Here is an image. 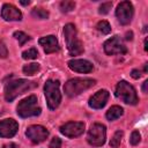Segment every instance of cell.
Wrapping results in <instances>:
<instances>
[{
    "label": "cell",
    "mask_w": 148,
    "mask_h": 148,
    "mask_svg": "<svg viewBox=\"0 0 148 148\" xmlns=\"http://www.w3.org/2000/svg\"><path fill=\"white\" fill-rule=\"evenodd\" d=\"M39 71V65L36 64V62H32V64H28L23 67V73L25 75H35L37 72Z\"/></svg>",
    "instance_id": "cell-18"
},
{
    "label": "cell",
    "mask_w": 148,
    "mask_h": 148,
    "mask_svg": "<svg viewBox=\"0 0 148 148\" xmlns=\"http://www.w3.org/2000/svg\"><path fill=\"white\" fill-rule=\"evenodd\" d=\"M131 76H132L133 79H139V77L141 76V72L138 71V69H133V71L131 72Z\"/></svg>",
    "instance_id": "cell-29"
},
{
    "label": "cell",
    "mask_w": 148,
    "mask_h": 148,
    "mask_svg": "<svg viewBox=\"0 0 148 148\" xmlns=\"http://www.w3.org/2000/svg\"><path fill=\"white\" fill-rule=\"evenodd\" d=\"M96 81L92 79H88V77H75V79H71L68 80L65 86H64V91L67 96L69 97H74L80 95L81 92H83L84 90L91 88L92 86H95Z\"/></svg>",
    "instance_id": "cell-2"
},
{
    "label": "cell",
    "mask_w": 148,
    "mask_h": 148,
    "mask_svg": "<svg viewBox=\"0 0 148 148\" xmlns=\"http://www.w3.org/2000/svg\"><path fill=\"white\" fill-rule=\"evenodd\" d=\"M3 148H16V145L15 143H7L3 146Z\"/></svg>",
    "instance_id": "cell-32"
},
{
    "label": "cell",
    "mask_w": 148,
    "mask_h": 148,
    "mask_svg": "<svg viewBox=\"0 0 148 148\" xmlns=\"http://www.w3.org/2000/svg\"><path fill=\"white\" fill-rule=\"evenodd\" d=\"M133 13H134L133 6L130 1H121L116 9V16L120 22V24L123 25H126L132 21Z\"/></svg>",
    "instance_id": "cell-8"
},
{
    "label": "cell",
    "mask_w": 148,
    "mask_h": 148,
    "mask_svg": "<svg viewBox=\"0 0 148 148\" xmlns=\"http://www.w3.org/2000/svg\"><path fill=\"white\" fill-rule=\"evenodd\" d=\"M111 7H112V2H104V3H102L101 6H99V9H98V13L99 14H108L109 13V10L111 9Z\"/></svg>",
    "instance_id": "cell-26"
},
{
    "label": "cell",
    "mask_w": 148,
    "mask_h": 148,
    "mask_svg": "<svg viewBox=\"0 0 148 148\" xmlns=\"http://www.w3.org/2000/svg\"><path fill=\"white\" fill-rule=\"evenodd\" d=\"M58 80H47L44 86V94L46 97V103L49 109L56 110L61 102V94L59 91Z\"/></svg>",
    "instance_id": "cell-4"
},
{
    "label": "cell",
    "mask_w": 148,
    "mask_h": 148,
    "mask_svg": "<svg viewBox=\"0 0 148 148\" xmlns=\"http://www.w3.org/2000/svg\"><path fill=\"white\" fill-rule=\"evenodd\" d=\"M123 135H124L123 131H117V132L113 134V136H112V139H111V141H110V146L113 147V148H117V147L120 145V142H121Z\"/></svg>",
    "instance_id": "cell-21"
},
{
    "label": "cell",
    "mask_w": 148,
    "mask_h": 148,
    "mask_svg": "<svg viewBox=\"0 0 148 148\" xmlns=\"http://www.w3.org/2000/svg\"><path fill=\"white\" fill-rule=\"evenodd\" d=\"M20 3L21 5H23V6H27V5H29L30 3V1L28 0V1H20Z\"/></svg>",
    "instance_id": "cell-33"
},
{
    "label": "cell",
    "mask_w": 148,
    "mask_h": 148,
    "mask_svg": "<svg viewBox=\"0 0 148 148\" xmlns=\"http://www.w3.org/2000/svg\"><path fill=\"white\" fill-rule=\"evenodd\" d=\"M147 87H148V80H146V81L143 82V86H142V90H143V92H147Z\"/></svg>",
    "instance_id": "cell-31"
},
{
    "label": "cell",
    "mask_w": 148,
    "mask_h": 148,
    "mask_svg": "<svg viewBox=\"0 0 148 148\" xmlns=\"http://www.w3.org/2000/svg\"><path fill=\"white\" fill-rule=\"evenodd\" d=\"M104 51L106 54L113 56V54H125L127 52V49L119 36H113L104 43Z\"/></svg>",
    "instance_id": "cell-9"
},
{
    "label": "cell",
    "mask_w": 148,
    "mask_h": 148,
    "mask_svg": "<svg viewBox=\"0 0 148 148\" xmlns=\"http://www.w3.org/2000/svg\"><path fill=\"white\" fill-rule=\"evenodd\" d=\"M96 28H97V30H98L99 32H102V34H104V35H108V34L111 32V25H110L109 22H106V21H99V22L97 23Z\"/></svg>",
    "instance_id": "cell-20"
},
{
    "label": "cell",
    "mask_w": 148,
    "mask_h": 148,
    "mask_svg": "<svg viewBox=\"0 0 148 148\" xmlns=\"http://www.w3.org/2000/svg\"><path fill=\"white\" fill-rule=\"evenodd\" d=\"M61 147V140L59 138H53L50 142V148H60Z\"/></svg>",
    "instance_id": "cell-28"
},
{
    "label": "cell",
    "mask_w": 148,
    "mask_h": 148,
    "mask_svg": "<svg viewBox=\"0 0 148 148\" xmlns=\"http://www.w3.org/2000/svg\"><path fill=\"white\" fill-rule=\"evenodd\" d=\"M25 135L34 143H40L49 136V131L40 125H32L25 131Z\"/></svg>",
    "instance_id": "cell-10"
},
{
    "label": "cell",
    "mask_w": 148,
    "mask_h": 148,
    "mask_svg": "<svg viewBox=\"0 0 148 148\" xmlns=\"http://www.w3.org/2000/svg\"><path fill=\"white\" fill-rule=\"evenodd\" d=\"M37 97L35 95L28 96L27 98L22 99L18 105H17V114L22 118H28V117H35L40 114V108L37 104Z\"/></svg>",
    "instance_id": "cell-5"
},
{
    "label": "cell",
    "mask_w": 148,
    "mask_h": 148,
    "mask_svg": "<svg viewBox=\"0 0 148 148\" xmlns=\"http://www.w3.org/2000/svg\"><path fill=\"white\" fill-rule=\"evenodd\" d=\"M39 44L43 47L45 53H54L57 51H59V44L58 40L54 36L50 35V36H45L42 37L39 39Z\"/></svg>",
    "instance_id": "cell-16"
},
{
    "label": "cell",
    "mask_w": 148,
    "mask_h": 148,
    "mask_svg": "<svg viewBox=\"0 0 148 148\" xmlns=\"http://www.w3.org/2000/svg\"><path fill=\"white\" fill-rule=\"evenodd\" d=\"M140 140H141V135H140L139 131H133L132 134H131V138H130L131 145L135 146V145H138V143L140 142Z\"/></svg>",
    "instance_id": "cell-25"
},
{
    "label": "cell",
    "mask_w": 148,
    "mask_h": 148,
    "mask_svg": "<svg viewBox=\"0 0 148 148\" xmlns=\"http://www.w3.org/2000/svg\"><path fill=\"white\" fill-rule=\"evenodd\" d=\"M8 56V50L3 42H0V58H6Z\"/></svg>",
    "instance_id": "cell-27"
},
{
    "label": "cell",
    "mask_w": 148,
    "mask_h": 148,
    "mask_svg": "<svg viewBox=\"0 0 148 148\" xmlns=\"http://www.w3.org/2000/svg\"><path fill=\"white\" fill-rule=\"evenodd\" d=\"M64 35L67 42V49L71 56H79L83 52V45L77 38V31L74 24L68 23L64 27Z\"/></svg>",
    "instance_id": "cell-3"
},
{
    "label": "cell",
    "mask_w": 148,
    "mask_h": 148,
    "mask_svg": "<svg viewBox=\"0 0 148 148\" xmlns=\"http://www.w3.org/2000/svg\"><path fill=\"white\" fill-rule=\"evenodd\" d=\"M75 8V2L74 1H69V0H65L60 3V9L62 13H68L72 12Z\"/></svg>",
    "instance_id": "cell-22"
},
{
    "label": "cell",
    "mask_w": 148,
    "mask_h": 148,
    "mask_svg": "<svg viewBox=\"0 0 148 148\" xmlns=\"http://www.w3.org/2000/svg\"><path fill=\"white\" fill-rule=\"evenodd\" d=\"M1 16L6 21H21L22 20V13L13 5L5 3L1 9Z\"/></svg>",
    "instance_id": "cell-13"
},
{
    "label": "cell",
    "mask_w": 148,
    "mask_h": 148,
    "mask_svg": "<svg viewBox=\"0 0 148 148\" xmlns=\"http://www.w3.org/2000/svg\"><path fill=\"white\" fill-rule=\"evenodd\" d=\"M123 114V108H120V106H118V105H113V106H111L108 111H106V118L109 119V120H116V119H118L120 116Z\"/></svg>",
    "instance_id": "cell-17"
},
{
    "label": "cell",
    "mask_w": 148,
    "mask_h": 148,
    "mask_svg": "<svg viewBox=\"0 0 148 148\" xmlns=\"http://www.w3.org/2000/svg\"><path fill=\"white\" fill-rule=\"evenodd\" d=\"M145 50H146V51L148 50V46H147V38L145 39Z\"/></svg>",
    "instance_id": "cell-34"
},
{
    "label": "cell",
    "mask_w": 148,
    "mask_h": 148,
    "mask_svg": "<svg viewBox=\"0 0 148 148\" xmlns=\"http://www.w3.org/2000/svg\"><path fill=\"white\" fill-rule=\"evenodd\" d=\"M14 37L18 40V44H20V45L25 44V43L30 39V37H29L28 35H25L23 31H15V32H14Z\"/></svg>",
    "instance_id": "cell-23"
},
{
    "label": "cell",
    "mask_w": 148,
    "mask_h": 148,
    "mask_svg": "<svg viewBox=\"0 0 148 148\" xmlns=\"http://www.w3.org/2000/svg\"><path fill=\"white\" fill-rule=\"evenodd\" d=\"M32 16L36 17V18H39V20H45L49 17V12L45 10L44 8H34L32 12H31Z\"/></svg>",
    "instance_id": "cell-19"
},
{
    "label": "cell",
    "mask_w": 148,
    "mask_h": 148,
    "mask_svg": "<svg viewBox=\"0 0 148 148\" xmlns=\"http://www.w3.org/2000/svg\"><path fill=\"white\" fill-rule=\"evenodd\" d=\"M116 96L118 98H120L124 103L126 104H131V105H135L139 102L136 91L134 89L133 86H131L128 82L126 81H120L117 84L116 88Z\"/></svg>",
    "instance_id": "cell-6"
},
{
    "label": "cell",
    "mask_w": 148,
    "mask_h": 148,
    "mask_svg": "<svg viewBox=\"0 0 148 148\" xmlns=\"http://www.w3.org/2000/svg\"><path fill=\"white\" fill-rule=\"evenodd\" d=\"M106 139V131H105V126L102 124H92L90 126V130L88 131V135H87V141L89 145L94 146V147H101L104 145Z\"/></svg>",
    "instance_id": "cell-7"
},
{
    "label": "cell",
    "mask_w": 148,
    "mask_h": 148,
    "mask_svg": "<svg viewBox=\"0 0 148 148\" xmlns=\"http://www.w3.org/2000/svg\"><path fill=\"white\" fill-rule=\"evenodd\" d=\"M18 124L14 119H3L0 121V136L12 138L17 133Z\"/></svg>",
    "instance_id": "cell-12"
},
{
    "label": "cell",
    "mask_w": 148,
    "mask_h": 148,
    "mask_svg": "<svg viewBox=\"0 0 148 148\" xmlns=\"http://www.w3.org/2000/svg\"><path fill=\"white\" fill-rule=\"evenodd\" d=\"M68 67L72 71L79 72V73H90L94 68L92 64L84 59H73L68 61Z\"/></svg>",
    "instance_id": "cell-15"
},
{
    "label": "cell",
    "mask_w": 148,
    "mask_h": 148,
    "mask_svg": "<svg viewBox=\"0 0 148 148\" xmlns=\"http://www.w3.org/2000/svg\"><path fill=\"white\" fill-rule=\"evenodd\" d=\"M132 38H133V32H132V31L126 32V39H127V40H132Z\"/></svg>",
    "instance_id": "cell-30"
},
{
    "label": "cell",
    "mask_w": 148,
    "mask_h": 148,
    "mask_svg": "<svg viewBox=\"0 0 148 148\" xmlns=\"http://www.w3.org/2000/svg\"><path fill=\"white\" fill-rule=\"evenodd\" d=\"M83 131H84V124L80 121H68L60 127L61 134L68 138L80 136L83 133Z\"/></svg>",
    "instance_id": "cell-11"
},
{
    "label": "cell",
    "mask_w": 148,
    "mask_h": 148,
    "mask_svg": "<svg viewBox=\"0 0 148 148\" xmlns=\"http://www.w3.org/2000/svg\"><path fill=\"white\" fill-rule=\"evenodd\" d=\"M36 87H37L36 82L28 81V80H24V79L9 81L5 87V98H6L7 102H12L18 95H21V94H23L28 90H31Z\"/></svg>",
    "instance_id": "cell-1"
},
{
    "label": "cell",
    "mask_w": 148,
    "mask_h": 148,
    "mask_svg": "<svg viewBox=\"0 0 148 148\" xmlns=\"http://www.w3.org/2000/svg\"><path fill=\"white\" fill-rule=\"evenodd\" d=\"M108 98H109V91L105 89H101L90 97L89 106L92 109H102L106 104Z\"/></svg>",
    "instance_id": "cell-14"
},
{
    "label": "cell",
    "mask_w": 148,
    "mask_h": 148,
    "mask_svg": "<svg viewBox=\"0 0 148 148\" xmlns=\"http://www.w3.org/2000/svg\"><path fill=\"white\" fill-rule=\"evenodd\" d=\"M37 56H38V52L35 47H31V49H29L22 53L23 59H35V58H37Z\"/></svg>",
    "instance_id": "cell-24"
}]
</instances>
